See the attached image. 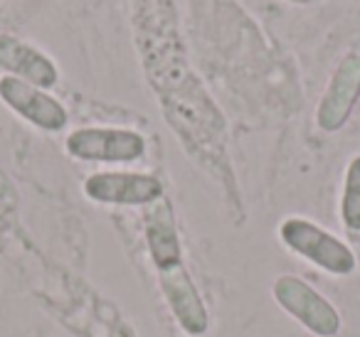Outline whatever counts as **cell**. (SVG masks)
Listing matches in <instances>:
<instances>
[{"mask_svg": "<svg viewBox=\"0 0 360 337\" xmlns=\"http://www.w3.org/2000/svg\"><path fill=\"white\" fill-rule=\"evenodd\" d=\"M274 300L281 310H286L296 322L319 337H335L340 332V312L326 296H321L314 286L299 276H279L271 286Z\"/></svg>", "mask_w": 360, "mask_h": 337, "instance_id": "obj_3", "label": "cell"}, {"mask_svg": "<svg viewBox=\"0 0 360 337\" xmlns=\"http://www.w3.org/2000/svg\"><path fill=\"white\" fill-rule=\"evenodd\" d=\"M84 194L91 202L114 207H148L165 197L160 178L148 173H94L84 180Z\"/></svg>", "mask_w": 360, "mask_h": 337, "instance_id": "obj_4", "label": "cell"}, {"mask_svg": "<svg viewBox=\"0 0 360 337\" xmlns=\"http://www.w3.org/2000/svg\"><path fill=\"white\" fill-rule=\"evenodd\" d=\"M0 99L11 111H15L20 119L32 124L35 128L45 131V133H57L67 126L70 116L67 109L47 94L40 86H32L15 77H0Z\"/></svg>", "mask_w": 360, "mask_h": 337, "instance_id": "obj_6", "label": "cell"}, {"mask_svg": "<svg viewBox=\"0 0 360 337\" xmlns=\"http://www.w3.org/2000/svg\"><path fill=\"white\" fill-rule=\"evenodd\" d=\"M0 70L45 91L60 81V70L45 52L13 35H0Z\"/></svg>", "mask_w": 360, "mask_h": 337, "instance_id": "obj_8", "label": "cell"}, {"mask_svg": "<svg viewBox=\"0 0 360 337\" xmlns=\"http://www.w3.org/2000/svg\"><path fill=\"white\" fill-rule=\"evenodd\" d=\"M340 219L345 229L360 232V155H355L345 168L343 194H340Z\"/></svg>", "mask_w": 360, "mask_h": 337, "instance_id": "obj_10", "label": "cell"}, {"mask_svg": "<svg viewBox=\"0 0 360 337\" xmlns=\"http://www.w3.org/2000/svg\"><path fill=\"white\" fill-rule=\"evenodd\" d=\"M158 278L165 303H168L175 320L180 322V327L193 337L205 335L210 327V315H207V308L198 293L195 283H193L191 273H188L186 263L168 268V271H158Z\"/></svg>", "mask_w": 360, "mask_h": 337, "instance_id": "obj_7", "label": "cell"}, {"mask_svg": "<svg viewBox=\"0 0 360 337\" xmlns=\"http://www.w3.org/2000/svg\"><path fill=\"white\" fill-rule=\"evenodd\" d=\"M143 237L146 244H148V253L155 271H168V268H175L183 263V246H180L175 212L173 204L165 197L146 207Z\"/></svg>", "mask_w": 360, "mask_h": 337, "instance_id": "obj_9", "label": "cell"}, {"mask_svg": "<svg viewBox=\"0 0 360 337\" xmlns=\"http://www.w3.org/2000/svg\"><path fill=\"white\" fill-rule=\"evenodd\" d=\"M286 3H294V6H311L316 0H286Z\"/></svg>", "mask_w": 360, "mask_h": 337, "instance_id": "obj_11", "label": "cell"}, {"mask_svg": "<svg viewBox=\"0 0 360 337\" xmlns=\"http://www.w3.org/2000/svg\"><path fill=\"white\" fill-rule=\"evenodd\" d=\"M279 239L284 242L286 249L296 256L306 258L314 266L333 273V276H350L358 266L353 249L323 227L304 217H289L281 222Z\"/></svg>", "mask_w": 360, "mask_h": 337, "instance_id": "obj_1", "label": "cell"}, {"mask_svg": "<svg viewBox=\"0 0 360 337\" xmlns=\"http://www.w3.org/2000/svg\"><path fill=\"white\" fill-rule=\"evenodd\" d=\"M360 101V55H345L338 62L316 109V126L323 133H335L350 121Z\"/></svg>", "mask_w": 360, "mask_h": 337, "instance_id": "obj_5", "label": "cell"}, {"mask_svg": "<svg viewBox=\"0 0 360 337\" xmlns=\"http://www.w3.org/2000/svg\"><path fill=\"white\" fill-rule=\"evenodd\" d=\"M65 150L82 163H136L146 155V138L134 128L84 126L67 136Z\"/></svg>", "mask_w": 360, "mask_h": 337, "instance_id": "obj_2", "label": "cell"}]
</instances>
